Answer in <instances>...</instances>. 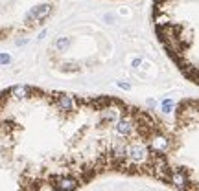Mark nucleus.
I'll return each mask as SVG.
<instances>
[{
	"label": "nucleus",
	"mask_w": 199,
	"mask_h": 191,
	"mask_svg": "<svg viewBox=\"0 0 199 191\" xmlns=\"http://www.w3.org/2000/svg\"><path fill=\"white\" fill-rule=\"evenodd\" d=\"M6 61H9V57H6V55H0V63H6Z\"/></svg>",
	"instance_id": "obj_4"
},
{
	"label": "nucleus",
	"mask_w": 199,
	"mask_h": 191,
	"mask_svg": "<svg viewBox=\"0 0 199 191\" xmlns=\"http://www.w3.org/2000/svg\"><path fill=\"white\" fill-rule=\"evenodd\" d=\"M151 20L177 70L199 86V0H153Z\"/></svg>",
	"instance_id": "obj_2"
},
{
	"label": "nucleus",
	"mask_w": 199,
	"mask_h": 191,
	"mask_svg": "<svg viewBox=\"0 0 199 191\" xmlns=\"http://www.w3.org/2000/svg\"><path fill=\"white\" fill-rule=\"evenodd\" d=\"M164 186L199 191V98L181 99L168 123Z\"/></svg>",
	"instance_id": "obj_3"
},
{
	"label": "nucleus",
	"mask_w": 199,
	"mask_h": 191,
	"mask_svg": "<svg viewBox=\"0 0 199 191\" xmlns=\"http://www.w3.org/2000/svg\"><path fill=\"white\" fill-rule=\"evenodd\" d=\"M0 140L44 189L78 191L105 175L164 184L168 123L116 96L9 86L0 92Z\"/></svg>",
	"instance_id": "obj_1"
}]
</instances>
